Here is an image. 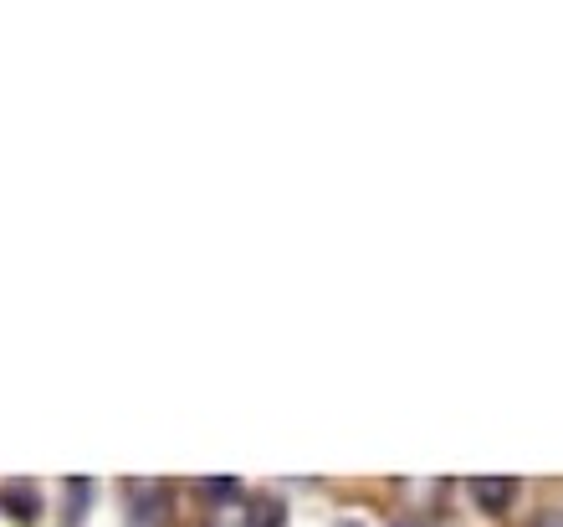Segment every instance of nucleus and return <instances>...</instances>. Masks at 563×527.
<instances>
[{
  "label": "nucleus",
  "mask_w": 563,
  "mask_h": 527,
  "mask_svg": "<svg viewBox=\"0 0 563 527\" xmlns=\"http://www.w3.org/2000/svg\"><path fill=\"white\" fill-rule=\"evenodd\" d=\"M471 492H476V502H482L487 512H502V507L512 502V481H507V476H487V481H476Z\"/></svg>",
  "instance_id": "f257e3e1"
}]
</instances>
